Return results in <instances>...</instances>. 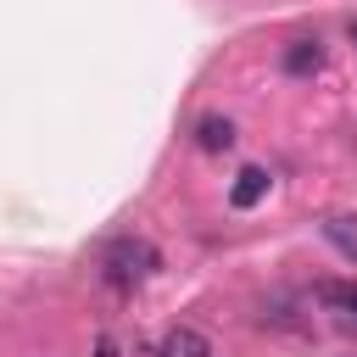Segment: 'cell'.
<instances>
[{
    "label": "cell",
    "mask_w": 357,
    "mask_h": 357,
    "mask_svg": "<svg viewBox=\"0 0 357 357\" xmlns=\"http://www.w3.org/2000/svg\"><path fill=\"white\" fill-rule=\"evenodd\" d=\"M156 268H162V257H156V245L139 240V234H123V240H112V245L100 251V273H106L112 290H134V284H145Z\"/></svg>",
    "instance_id": "6da1fadb"
},
{
    "label": "cell",
    "mask_w": 357,
    "mask_h": 357,
    "mask_svg": "<svg viewBox=\"0 0 357 357\" xmlns=\"http://www.w3.org/2000/svg\"><path fill=\"white\" fill-rule=\"evenodd\" d=\"M318 307L335 312L340 324H357V279H318Z\"/></svg>",
    "instance_id": "7a4b0ae2"
},
{
    "label": "cell",
    "mask_w": 357,
    "mask_h": 357,
    "mask_svg": "<svg viewBox=\"0 0 357 357\" xmlns=\"http://www.w3.org/2000/svg\"><path fill=\"white\" fill-rule=\"evenodd\" d=\"M156 357H218V351H212V340H206L201 329H190V324H173V329L156 340Z\"/></svg>",
    "instance_id": "3957f363"
},
{
    "label": "cell",
    "mask_w": 357,
    "mask_h": 357,
    "mask_svg": "<svg viewBox=\"0 0 357 357\" xmlns=\"http://www.w3.org/2000/svg\"><path fill=\"white\" fill-rule=\"evenodd\" d=\"M279 67H284L290 78H312V73L324 67V45H318V39H290L284 56H279Z\"/></svg>",
    "instance_id": "277c9868"
},
{
    "label": "cell",
    "mask_w": 357,
    "mask_h": 357,
    "mask_svg": "<svg viewBox=\"0 0 357 357\" xmlns=\"http://www.w3.org/2000/svg\"><path fill=\"white\" fill-rule=\"evenodd\" d=\"M268 184H273V178H268V167H240V173H234V184H229V206H240V212H245V206H257V201L268 195Z\"/></svg>",
    "instance_id": "5b68a950"
},
{
    "label": "cell",
    "mask_w": 357,
    "mask_h": 357,
    "mask_svg": "<svg viewBox=\"0 0 357 357\" xmlns=\"http://www.w3.org/2000/svg\"><path fill=\"white\" fill-rule=\"evenodd\" d=\"M324 240H329L346 262H357V212H335V218H324Z\"/></svg>",
    "instance_id": "8992f818"
},
{
    "label": "cell",
    "mask_w": 357,
    "mask_h": 357,
    "mask_svg": "<svg viewBox=\"0 0 357 357\" xmlns=\"http://www.w3.org/2000/svg\"><path fill=\"white\" fill-rule=\"evenodd\" d=\"M195 145H201V151H229V145H234V123L218 117V112H206V117L195 123Z\"/></svg>",
    "instance_id": "52a82bcc"
},
{
    "label": "cell",
    "mask_w": 357,
    "mask_h": 357,
    "mask_svg": "<svg viewBox=\"0 0 357 357\" xmlns=\"http://www.w3.org/2000/svg\"><path fill=\"white\" fill-rule=\"evenodd\" d=\"M95 357H112V340H100V346H95Z\"/></svg>",
    "instance_id": "ba28073f"
},
{
    "label": "cell",
    "mask_w": 357,
    "mask_h": 357,
    "mask_svg": "<svg viewBox=\"0 0 357 357\" xmlns=\"http://www.w3.org/2000/svg\"><path fill=\"white\" fill-rule=\"evenodd\" d=\"M351 39H357V28H351Z\"/></svg>",
    "instance_id": "9c48e42d"
}]
</instances>
